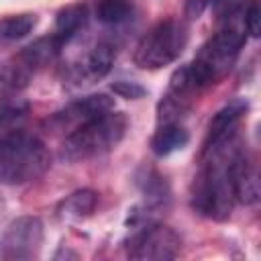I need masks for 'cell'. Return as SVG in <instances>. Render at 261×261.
I'll return each mask as SVG.
<instances>
[{
  "label": "cell",
  "mask_w": 261,
  "mask_h": 261,
  "mask_svg": "<svg viewBox=\"0 0 261 261\" xmlns=\"http://www.w3.org/2000/svg\"><path fill=\"white\" fill-rule=\"evenodd\" d=\"M239 147L241 143L237 137L226 145L202 153V167L196 173L190 192V204L200 216L216 222H222L230 216L237 202L230 163Z\"/></svg>",
  "instance_id": "obj_1"
},
{
  "label": "cell",
  "mask_w": 261,
  "mask_h": 261,
  "mask_svg": "<svg viewBox=\"0 0 261 261\" xmlns=\"http://www.w3.org/2000/svg\"><path fill=\"white\" fill-rule=\"evenodd\" d=\"M237 14L239 12L234 10L232 14L222 18L224 24L200 47L194 61L186 65L190 77L194 80L200 92L228 75L247 41L245 27L243 22H237Z\"/></svg>",
  "instance_id": "obj_2"
},
{
  "label": "cell",
  "mask_w": 261,
  "mask_h": 261,
  "mask_svg": "<svg viewBox=\"0 0 261 261\" xmlns=\"http://www.w3.org/2000/svg\"><path fill=\"white\" fill-rule=\"evenodd\" d=\"M51 167L45 143L24 130L0 135V184L20 186L39 179Z\"/></svg>",
  "instance_id": "obj_3"
},
{
  "label": "cell",
  "mask_w": 261,
  "mask_h": 261,
  "mask_svg": "<svg viewBox=\"0 0 261 261\" xmlns=\"http://www.w3.org/2000/svg\"><path fill=\"white\" fill-rule=\"evenodd\" d=\"M126 126V116L110 110L67 133L59 147V159L65 163H80L106 155L122 141Z\"/></svg>",
  "instance_id": "obj_4"
},
{
  "label": "cell",
  "mask_w": 261,
  "mask_h": 261,
  "mask_svg": "<svg viewBox=\"0 0 261 261\" xmlns=\"http://www.w3.org/2000/svg\"><path fill=\"white\" fill-rule=\"evenodd\" d=\"M188 43L186 24L175 18L155 22L137 43L133 61L141 69H159L173 63Z\"/></svg>",
  "instance_id": "obj_5"
},
{
  "label": "cell",
  "mask_w": 261,
  "mask_h": 261,
  "mask_svg": "<svg viewBox=\"0 0 261 261\" xmlns=\"http://www.w3.org/2000/svg\"><path fill=\"white\" fill-rule=\"evenodd\" d=\"M126 255L139 261H167L175 259L181 251V237L165 224L143 222L124 241Z\"/></svg>",
  "instance_id": "obj_6"
},
{
  "label": "cell",
  "mask_w": 261,
  "mask_h": 261,
  "mask_svg": "<svg viewBox=\"0 0 261 261\" xmlns=\"http://www.w3.org/2000/svg\"><path fill=\"white\" fill-rule=\"evenodd\" d=\"M114 59H116V47L110 41L102 39L65 65L63 82L75 88L96 84L110 73Z\"/></svg>",
  "instance_id": "obj_7"
},
{
  "label": "cell",
  "mask_w": 261,
  "mask_h": 261,
  "mask_svg": "<svg viewBox=\"0 0 261 261\" xmlns=\"http://www.w3.org/2000/svg\"><path fill=\"white\" fill-rule=\"evenodd\" d=\"M43 245V222L37 216H18L0 237V257L33 259Z\"/></svg>",
  "instance_id": "obj_8"
},
{
  "label": "cell",
  "mask_w": 261,
  "mask_h": 261,
  "mask_svg": "<svg viewBox=\"0 0 261 261\" xmlns=\"http://www.w3.org/2000/svg\"><path fill=\"white\" fill-rule=\"evenodd\" d=\"M114 110V100L106 94H90L84 98H77L73 102H69L67 106H63L61 110L53 112L47 120L45 126L51 133H71L73 128L106 114Z\"/></svg>",
  "instance_id": "obj_9"
},
{
  "label": "cell",
  "mask_w": 261,
  "mask_h": 261,
  "mask_svg": "<svg viewBox=\"0 0 261 261\" xmlns=\"http://www.w3.org/2000/svg\"><path fill=\"white\" fill-rule=\"evenodd\" d=\"M247 110H249V104L243 98H237V100L228 102L226 106H222L212 116V120L208 122V133H206V141H204L202 153L210 151V149H216L220 145H226L228 141L237 139L239 137L237 128H239L241 120L245 118Z\"/></svg>",
  "instance_id": "obj_10"
},
{
  "label": "cell",
  "mask_w": 261,
  "mask_h": 261,
  "mask_svg": "<svg viewBox=\"0 0 261 261\" xmlns=\"http://www.w3.org/2000/svg\"><path fill=\"white\" fill-rule=\"evenodd\" d=\"M37 65L22 53V49L0 63V100H12L18 96L37 73Z\"/></svg>",
  "instance_id": "obj_11"
},
{
  "label": "cell",
  "mask_w": 261,
  "mask_h": 261,
  "mask_svg": "<svg viewBox=\"0 0 261 261\" xmlns=\"http://www.w3.org/2000/svg\"><path fill=\"white\" fill-rule=\"evenodd\" d=\"M230 173H232V184H234V198L247 206L255 204L259 200L257 167L243 145L237 149V153L232 157Z\"/></svg>",
  "instance_id": "obj_12"
},
{
  "label": "cell",
  "mask_w": 261,
  "mask_h": 261,
  "mask_svg": "<svg viewBox=\"0 0 261 261\" xmlns=\"http://www.w3.org/2000/svg\"><path fill=\"white\" fill-rule=\"evenodd\" d=\"M137 188L145 198V204L149 210H161L171 200V190L165 181V177L155 167H141L135 175Z\"/></svg>",
  "instance_id": "obj_13"
},
{
  "label": "cell",
  "mask_w": 261,
  "mask_h": 261,
  "mask_svg": "<svg viewBox=\"0 0 261 261\" xmlns=\"http://www.w3.org/2000/svg\"><path fill=\"white\" fill-rule=\"evenodd\" d=\"M98 206V194L90 188H82L71 192L69 196H65L59 204H57V216L65 222H77L88 218Z\"/></svg>",
  "instance_id": "obj_14"
},
{
  "label": "cell",
  "mask_w": 261,
  "mask_h": 261,
  "mask_svg": "<svg viewBox=\"0 0 261 261\" xmlns=\"http://www.w3.org/2000/svg\"><path fill=\"white\" fill-rule=\"evenodd\" d=\"M88 22V6L82 2L63 6L55 16V29L51 35H55L61 45H67Z\"/></svg>",
  "instance_id": "obj_15"
},
{
  "label": "cell",
  "mask_w": 261,
  "mask_h": 261,
  "mask_svg": "<svg viewBox=\"0 0 261 261\" xmlns=\"http://www.w3.org/2000/svg\"><path fill=\"white\" fill-rule=\"evenodd\" d=\"M190 141L188 130L181 122H163L151 137V151L157 157H167L179 149H184Z\"/></svg>",
  "instance_id": "obj_16"
},
{
  "label": "cell",
  "mask_w": 261,
  "mask_h": 261,
  "mask_svg": "<svg viewBox=\"0 0 261 261\" xmlns=\"http://www.w3.org/2000/svg\"><path fill=\"white\" fill-rule=\"evenodd\" d=\"M37 24V16L31 12L10 14L0 20V49L24 39Z\"/></svg>",
  "instance_id": "obj_17"
},
{
  "label": "cell",
  "mask_w": 261,
  "mask_h": 261,
  "mask_svg": "<svg viewBox=\"0 0 261 261\" xmlns=\"http://www.w3.org/2000/svg\"><path fill=\"white\" fill-rule=\"evenodd\" d=\"M135 14L133 0H96V18L108 27L126 24Z\"/></svg>",
  "instance_id": "obj_18"
},
{
  "label": "cell",
  "mask_w": 261,
  "mask_h": 261,
  "mask_svg": "<svg viewBox=\"0 0 261 261\" xmlns=\"http://www.w3.org/2000/svg\"><path fill=\"white\" fill-rule=\"evenodd\" d=\"M112 92L120 98H126V100H137V98H143L147 94V90L139 84V82H130V80H118L112 84Z\"/></svg>",
  "instance_id": "obj_19"
},
{
  "label": "cell",
  "mask_w": 261,
  "mask_h": 261,
  "mask_svg": "<svg viewBox=\"0 0 261 261\" xmlns=\"http://www.w3.org/2000/svg\"><path fill=\"white\" fill-rule=\"evenodd\" d=\"M243 27L251 37H259V27H261V8L259 0H251L245 14H243Z\"/></svg>",
  "instance_id": "obj_20"
},
{
  "label": "cell",
  "mask_w": 261,
  "mask_h": 261,
  "mask_svg": "<svg viewBox=\"0 0 261 261\" xmlns=\"http://www.w3.org/2000/svg\"><path fill=\"white\" fill-rule=\"evenodd\" d=\"M212 2H214V0H186V8H184L186 18H190V20L200 18V16L212 6Z\"/></svg>",
  "instance_id": "obj_21"
},
{
  "label": "cell",
  "mask_w": 261,
  "mask_h": 261,
  "mask_svg": "<svg viewBox=\"0 0 261 261\" xmlns=\"http://www.w3.org/2000/svg\"><path fill=\"white\" fill-rule=\"evenodd\" d=\"M61 257H71V259H75L77 255H75V253H69V251H65V249H61V251L55 253V259H61Z\"/></svg>",
  "instance_id": "obj_22"
}]
</instances>
